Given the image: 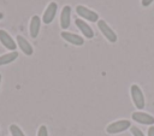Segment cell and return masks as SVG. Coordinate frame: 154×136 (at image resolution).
Listing matches in <instances>:
<instances>
[{
  "instance_id": "6da1fadb",
  "label": "cell",
  "mask_w": 154,
  "mask_h": 136,
  "mask_svg": "<svg viewBox=\"0 0 154 136\" xmlns=\"http://www.w3.org/2000/svg\"><path fill=\"white\" fill-rule=\"evenodd\" d=\"M130 128H131L130 120L120 119V120H116V122H112L111 124H108L107 128H106V131L109 135H116V134L123 132V131H125L126 129H130Z\"/></svg>"
},
{
  "instance_id": "7a4b0ae2",
  "label": "cell",
  "mask_w": 154,
  "mask_h": 136,
  "mask_svg": "<svg viewBox=\"0 0 154 136\" xmlns=\"http://www.w3.org/2000/svg\"><path fill=\"white\" fill-rule=\"evenodd\" d=\"M97 28H99V30L101 31V34L103 35V37L107 40V41H109V42H117V40H118V36H117V34H116V31L106 23V20H103V19H99L97 22Z\"/></svg>"
},
{
  "instance_id": "3957f363",
  "label": "cell",
  "mask_w": 154,
  "mask_h": 136,
  "mask_svg": "<svg viewBox=\"0 0 154 136\" xmlns=\"http://www.w3.org/2000/svg\"><path fill=\"white\" fill-rule=\"evenodd\" d=\"M130 94H131V99H132L134 105L138 110H142L144 107L146 101H144V95H143V91L141 90V88L137 84H132L130 87Z\"/></svg>"
},
{
  "instance_id": "277c9868",
  "label": "cell",
  "mask_w": 154,
  "mask_h": 136,
  "mask_svg": "<svg viewBox=\"0 0 154 136\" xmlns=\"http://www.w3.org/2000/svg\"><path fill=\"white\" fill-rule=\"evenodd\" d=\"M76 12L79 17H82L83 19H87L89 22H97L99 20V13H96L95 11L88 8L87 6L83 5H78L76 7Z\"/></svg>"
},
{
  "instance_id": "5b68a950",
  "label": "cell",
  "mask_w": 154,
  "mask_h": 136,
  "mask_svg": "<svg viewBox=\"0 0 154 136\" xmlns=\"http://www.w3.org/2000/svg\"><path fill=\"white\" fill-rule=\"evenodd\" d=\"M57 11H58V4L55 1H51L47 7L45 8L43 11V14H42V22L45 24H49L53 22V19L55 18V14H57Z\"/></svg>"
},
{
  "instance_id": "8992f818",
  "label": "cell",
  "mask_w": 154,
  "mask_h": 136,
  "mask_svg": "<svg viewBox=\"0 0 154 136\" xmlns=\"http://www.w3.org/2000/svg\"><path fill=\"white\" fill-rule=\"evenodd\" d=\"M0 42H1V45H2L6 49H8V51H11V52L16 51L17 43H16L14 40L12 39V36H11L6 30H4V29H0Z\"/></svg>"
},
{
  "instance_id": "52a82bcc",
  "label": "cell",
  "mask_w": 154,
  "mask_h": 136,
  "mask_svg": "<svg viewBox=\"0 0 154 136\" xmlns=\"http://www.w3.org/2000/svg\"><path fill=\"white\" fill-rule=\"evenodd\" d=\"M75 25L77 26V29H79V31H81L87 39H93V37H94V31H93L91 26H90L87 22H84L83 19L76 18V19H75Z\"/></svg>"
},
{
  "instance_id": "ba28073f",
  "label": "cell",
  "mask_w": 154,
  "mask_h": 136,
  "mask_svg": "<svg viewBox=\"0 0 154 136\" xmlns=\"http://www.w3.org/2000/svg\"><path fill=\"white\" fill-rule=\"evenodd\" d=\"M60 36L69 43L71 45H75V46H82L84 43V39L77 34H73V32H69V31H61L60 32Z\"/></svg>"
},
{
  "instance_id": "9c48e42d",
  "label": "cell",
  "mask_w": 154,
  "mask_h": 136,
  "mask_svg": "<svg viewBox=\"0 0 154 136\" xmlns=\"http://www.w3.org/2000/svg\"><path fill=\"white\" fill-rule=\"evenodd\" d=\"M132 119L140 124H144V125H153L154 124V117L148 114V113H144V112H134L131 114Z\"/></svg>"
},
{
  "instance_id": "30bf717a",
  "label": "cell",
  "mask_w": 154,
  "mask_h": 136,
  "mask_svg": "<svg viewBox=\"0 0 154 136\" xmlns=\"http://www.w3.org/2000/svg\"><path fill=\"white\" fill-rule=\"evenodd\" d=\"M71 23V6L70 5H65L61 8L60 12V26L61 29H67L70 26Z\"/></svg>"
},
{
  "instance_id": "8fae6325",
  "label": "cell",
  "mask_w": 154,
  "mask_h": 136,
  "mask_svg": "<svg viewBox=\"0 0 154 136\" xmlns=\"http://www.w3.org/2000/svg\"><path fill=\"white\" fill-rule=\"evenodd\" d=\"M16 43L18 45V47L20 48V51L25 54V55H31L34 53V48L30 45V42L22 35H17L16 37Z\"/></svg>"
},
{
  "instance_id": "7c38bea8",
  "label": "cell",
  "mask_w": 154,
  "mask_h": 136,
  "mask_svg": "<svg viewBox=\"0 0 154 136\" xmlns=\"http://www.w3.org/2000/svg\"><path fill=\"white\" fill-rule=\"evenodd\" d=\"M41 18L37 16V14H34L30 19V23H29V32H30V36L32 39H36L38 36V32H40V29H41Z\"/></svg>"
},
{
  "instance_id": "4fadbf2b",
  "label": "cell",
  "mask_w": 154,
  "mask_h": 136,
  "mask_svg": "<svg viewBox=\"0 0 154 136\" xmlns=\"http://www.w3.org/2000/svg\"><path fill=\"white\" fill-rule=\"evenodd\" d=\"M17 58H18V52H16V51L10 52V53H6V54H2V55H0V66L11 64Z\"/></svg>"
},
{
  "instance_id": "5bb4252c",
  "label": "cell",
  "mask_w": 154,
  "mask_h": 136,
  "mask_svg": "<svg viewBox=\"0 0 154 136\" xmlns=\"http://www.w3.org/2000/svg\"><path fill=\"white\" fill-rule=\"evenodd\" d=\"M10 132H11L12 136H25L24 132L22 131V129L16 124H11L10 125Z\"/></svg>"
},
{
  "instance_id": "9a60e30c",
  "label": "cell",
  "mask_w": 154,
  "mask_h": 136,
  "mask_svg": "<svg viewBox=\"0 0 154 136\" xmlns=\"http://www.w3.org/2000/svg\"><path fill=\"white\" fill-rule=\"evenodd\" d=\"M130 131L132 134V136H144V134L142 132V130L137 126H131L130 128Z\"/></svg>"
},
{
  "instance_id": "2e32d148",
  "label": "cell",
  "mask_w": 154,
  "mask_h": 136,
  "mask_svg": "<svg viewBox=\"0 0 154 136\" xmlns=\"http://www.w3.org/2000/svg\"><path fill=\"white\" fill-rule=\"evenodd\" d=\"M37 136H48V130L46 125H41L37 131Z\"/></svg>"
},
{
  "instance_id": "e0dca14e",
  "label": "cell",
  "mask_w": 154,
  "mask_h": 136,
  "mask_svg": "<svg viewBox=\"0 0 154 136\" xmlns=\"http://www.w3.org/2000/svg\"><path fill=\"white\" fill-rule=\"evenodd\" d=\"M153 1H154V0H141V5H142L143 7H147V6H149Z\"/></svg>"
},
{
  "instance_id": "ac0fdd59",
  "label": "cell",
  "mask_w": 154,
  "mask_h": 136,
  "mask_svg": "<svg viewBox=\"0 0 154 136\" xmlns=\"http://www.w3.org/2000/svg\"><path fill=\"white\" fill-rule=\"evenodd\" d=\"M148 136H154V126H150L148 129Z\"/></svg>"
},
{
  "instance_id": "d6986e66",
  "label": "cell",
  "mask_w": 154,
  "mask_h": 136,
  "mask_svg": "<svg viewBox=\"0 0 154 136\" xmlns=\"http://www.w3.org/2000/svg\"><path fill=\"white\" fill-rule=\"evenodd\" d=\"M4 18V13L2 12H0V19H2Z\"/></svg>"
},
{
  "instance_id": "ffe728a7",
  "label": "cell",
  "mask_w": 154,
  "mask_h": 136,
  "mask_svg": "<svg viewBox=\"0 0 154 136\" xmlns=\"http://www.w3.org/2000/svg\"><path fill=\"white\" fill-rule=\"evenodd\" d=\"M0 83H1V73H0Z\"/></svg>"
}]
</instances>
